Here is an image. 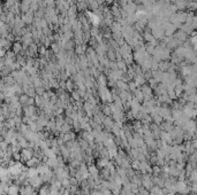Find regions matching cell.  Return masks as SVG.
I'll return each instance as SVG.
<instances>
[{"label": "cell", "mask_w": 197, "mask_h": 195, "mask_svg": "<svg viewBox=\"0 0 197 195\" xmlns=\"http://www.w3.org/2000/svg\"><path fill=\"white\" fill-rule=\"evenodd\" d=\"M176 193L180 195H188L190 193V186L186 181H180L176 183Z\"/></svg>", "instance_id": "1"}, {"label": "cell", "mask_w": 197, "mask_h": 195, "mask_svg": "<svg viewBox=\"0 0 197 195\" xmlns=\"http://www.w3.org/2000/svg\"><path fill=\"white\" fill-rule=\"evenodd\" d=\"M28 180H29V185H31V186H32L35 189H37V191L42 187L43 184H44L42 177L39 176V175H38V176H35V177H30Z\"/></svg>", "instance_id": "2"}, {"label": "cell", "mask_w": 197, "mask_h": 195, "mask_svg": "<svg viewBox=\"0 0 197 195\" xmlns=\"http://www.w3.org/2000/svg\"><path fill=\"white\" fill-rule=\"evenodd\" d=\"M197 128V120H188L186 123L183 124V126H182V130L185 132H191V133H195V130Z\"/></svg>", "instance_id": "3"}, {"label": "cell", "mask_w": 197, "mask_h": 195, "mask_svg": "<svg viewBox=\"0 0 197 195\" xmlns=\"http://www.w3.org/2000/svg\"><path fill=\"white\" fill-rule=\"evenodd\" d=\"M35 156V150L31 149L30 147L29 148H23L22 150H21V161H23L24 163L27 161H29V160H31V158Z\"/></svg>", "instance_id": "4"}, {"label": "cell", "mask_w": 197, "mask_h": 195, "mask_svg": "<svg viewBox=\"0 0 197 195\" xmlns=\"http://www.w3.org/2000/svg\"><path fill=\"white\" fill-rule=\"evenodd\" d=\"M35 192H36V189L31 185H24L20 188V195H32Z\"/></svg>", "instance_id": "5"}, {"label": "cell", "mask_w": 197, "mask_h": 195, "mask_svg": "<svg viewBox=\"0 0 197 195\" xmlns=\"http://www.w3.org/2000/svg\"><path fill=\"white\" fill-rule=\"evenodd\" d=\"M60 138L64 140L65 143H69V141H73V140H75L76 135H75V132H68V133H60Z\"/></svg>", "instance_id": "6"}, {"label": "cell", "mask_w": 197, "mask_h": 195, "mask_svg": "<svg viewBox=\"0 0 197 195\" xmlns=\"http://www.w3.org/2000/svg\"><path fill=\"white\" fill-rule=\"evenodd\" d=\"M160 140L161 141H164V143H168V145H172L173 143V139H172V137H171V133L170 132H166V131H161V133H160Z\"/></svg>", "instance_id": "7"}, {"label": "cell", "mask_w": 197, "mask_h": 195, "mask_svg": "<svg viewBox=\"0 0 197 195\" xmlns=\"http://www.w3.org/2000/svg\"><path fill=\"white\" fill-rule=\"evenodd\" d=\"M87 15L88 17L90 19V22L94 24L95 26H97L100 22V19L98 17V15H96L95 13H92V11H87Z\"/></svg>", "instance_id": "8"}, {"label": "cell", "mask_w": 197, "mask_h": 195, "mask_svg": "<svg viewBox=\"0 0 197 195\" xmlns=\"http://www.w3.org/2000/svg\"><path fill=\"white\" fill-rule=\"evenodd\" d=\"M89 173H90L91 177H94V178H97V177L100 176V170L97 168V165L90 164V165H89Z\"/></svg>", "instance_id": "9"}, {"label": "cell", "mask_w": 197, "mask_h": 195, "mask_svg": "<svg viewBox=\"0 0 197 195\" xmlns=\"http://www.w3.org/2000/svg\"><path fill=\"white\" fill-rule=\"evenodd\" d=\"M108 162H110L108 158L98 157L97 158V162H96V165H97V168H98L99 170H102V169H104V168H106V165L108 164Z\"/></svg>", "instance_id": "10"}, {"label": "cell", "mask_w": 197, "mask_h": 195, "mask_svg": "<svg viewBox=\"0 0 197 195\" xmlns=\"http://www.w3.org/2000/svg\"><path fill=\"white\" fill-rule=\"evenodd\" d=\"M41 177H42V179H43L44 183H46V184H47V183H51V180L53 179V177H54V171L51 169V170H49L46 173L42 175Z\"/></svg>", "instance_id": "11"}, {"label": "cell", "mask_w": 197, "mask_h": 195, "mask_svg": "<svg viewBox=\"0 0 197 195\" xmlns=\"http://www.w3.org/2000/svg\"><path fill=\"white\" fill-rule=\"evenodd\" d=\"M20 186L15 184L9 185V188H8V195H20Z\"/></svg>", "instance_id": "12"}, {"label": "cell", "mask_w": 197, "mask_h": 195, "mask_svg": "<svg viewBox=\"0 0 197 195\" xmlns=\"http://www.w3.org/2000/svg\"><path fill=\"white\" fill-rule=\"evenodd\" d=\"M102 113L105 116H112V107L111 105H104L102 107Z\"/></svg>", "instance_id": "13"}, {"label": "cell", "mask_w": 197, "mask_h": 195, "mask_svg": "<svg viewBox=\"0 0 197 195\" xmlns=\"http://www.w3.org/2000/svg\"><path fill=\"white\" fill-rule=\"evenodd\" d=\"M19 99H20V103L26 107V106H28V102H29V99H30V97H29V95H27V94L23 93V94H21V95H20Z\"/></svg>", "instance_id": "14"}, {"label": "cell", "mask_w": 197, "mask_h": 195, "mask_svg": "<svg viewBox=\"0 0 197 195\" xmlns=\"http://www.w3.org/2000/svg\"><path fill=\"white\" fill-rule=\"evenodd\" d=\"M133 93H134V98L137 99L140 102L144 101V94H143V92L141 91V88H137V90L135 91V92H133Z\"/></svg>", "instance_id": "15"}, {"label": "cell", "mask_w": 197, "mask_h": 195, "mask_svg": "<svg viewBox=\"0 0 197 195\" xmlns=\"http://www.w3.org/2000/svg\"><path fill=\"white\" fill-rule=\"evenodd\" d=\"M38 194L39 195H50V186L49 185H44L38 189Z\"/></svg>", "instance_id": "16"}, {"label": "cell", "mask_w": 197, "mask_h": 195, "mask_svg": "<svg viewBox=\"0 0 197 195\" xmlns=\"http://www.w3.org/2000/svg\"><path fill=\"white\" fill-rule=\"evenodd\" d=\"M163 172V168L159 166V165H153L152 166V175L153 176H160Z\"/></svg>", "instance_id": "17"}, {"label": "cell", "mask_w": 197, "mask_h": 195, "mask_svg": "<svg viewBox=\"0 0 197 195\" xmlns=\"http://www.w3.org/2000/svg\"><path fill=\"white\" fill-rule=\"evenodd\" d=\"M28 175H29V178H30V177L38 176L39 173H38L37 168H28Z\"/></svg>", "instance_id": "18"}, {"label": "cell", "mask_w": 197, "mask_h": 195, "mask_svg": "<svg viewBox=\"0 0 197 195\" xmlns=\"http://www.w3.org/2000/svg\"><path fill=\"white\" fill-rule=\"evenodd\" d=\"M81 95L80 93L77 92V91H74V92H72V100L74 102H77V101H81Z\"/></svg>", "instance_id": "19"}, {"label": "cell", "mask_w": 197, "mask_h": 195, "mask_svg": "<svg viewBox=\"0 0 197 195\" xmlns=\"http://www.w3.org/2000/svg\"><path fill=\"white\" fill-rule=\"evenodd\" d=\"M191 44L194 46V49L197 51V32H193L191 34Z\"/></svg>", "instance_id": "20"}, {"label": "cell", "mask_w": 197, "mask_h": 195, "mask_svg": "<svg viewBox=\"0 0 197 195\" xmlns=\"http://www.w3.org/2000/svg\"><path fill=\"white\" fill-rule=\"evenodd\" d=\"M140 165H141V161H138V160H133V161H132V168H133L135 171H138V170H140Z\"/></svg>", "instance_id": "21"}, {"label": "cell", "mask_w": 197, "mask_h": 195, "mask_svg": "<svg viewBox=\"0 0 197 195\" xmlns=\"http://www.w3.org/2000/svg\"><path fill=\"white\" fill-rule=\"evenodd\" d=\"M66 88L69 92H74V80H67L66 82Z\"/></svg>", "instance_id": "22"}, {"label": "cell", "mask_w": 197, "mask_h": 195, "mask_svg": "<svg viewBox=\"0 0 197 195\" xmlns=\"http://www.w3.org/2000/svg\"><path fill=\"white\" fill-rule=\"evenodd\" d=\"M136 195H150V191L147 189V188H144L143 186H141L140 189H138V193Z\"/></svg>", "instance_id": "23"}, {"label": "cell", "mask_w": 197, "mask_h": 195, "mask_svg": "<svg viewBox=\"0 0 197 195\" xmlns=\"http://www.w3.org/2000/svg\"><path fill=\"white\" fill-rule=\"evenodd\" d=\"M98 82H99V85L100 86H106L107 85V82H106V78H105V76L100 75L98 77Z\"/></svg>", "instance_id": "24"}, {"label": "cell", "mask_w": 197, "mask_h": 195, "mask_svg": "<svg viewBox=\"0 0 197 195\" xmlns=\"http://www.w3.org/2000/svg\"><path fill=\"white\" fill-rule=\"evenodd\" d=\"M128 85H129V91H132V92H135V91L137 90V87H138L135 82H130Z\"/></svg>", "instance_id": "25"}, {"label": "cell", "mask_w": 197, "mask_h": 195, "mask_svg": "<svg viewBox=\"0 0 197 195\" xmlns=\"http://www.w3.org/2000/svg\"><path fill=\"white\" fill-rule=\"evenodd\" d=\"M176 38H178V39H180V40H185V39H186V34H183L182 31H180V32H178V34H176Z\"/></svg>", "instance_id": "26"}, {"label": "cell", "mask_w": 197, "mask_h": 195, "mask_svg": "<svg viewBox=\"0 0 197 195\" xmlns=\"http://www.w3.org/2000/svg\"><path fill=\"white\" fill-rule=\"evenodd\" d=\"M21 152L20 153H13V160L15 161H21Z\"/></svg>", "instance_id": "27"}, {"label": "cell", "mask_w": 197, "mask_h": 195, "mask_svg": "<svg viewBox=\"0 0 197 195\" xmlns=\"http://www.w3.org/2000/svg\"><path fill=\"white\" fill-rule=\"evenodd\" d=\"M21 49V44L20 43H15L14 44V53H17Z\"/></svg>", "instance_id": "28"}, {"label": "cell", "mask_w": 197, "mask_h": 195, "mask_svg": "<svg viewBox=\"0 0 197 195\" xmlns=\"http://www.w3.org/2000/svg\"><path fill=\"white\" fill-rule=\"evenodd\" d=\"M118 67H119V69H120V70H125V69H126V66L122 63L121 61H120V62L118 63Z\"/></svg>", "instance_id": "29"}, {"label": "cell", "mask_w": 197, "mask_h": 195, "mask_svg": "<svg viewBox=\"0 0 197 195\" xmlns=\"http://www.w3.org/2000/svg\"><path fill=\"white\" fill-rule=\"evenodd\" d=\"M76 195H88V194L83 191V189H82V188H80V189H79V192H77V194H76Z\"/></svg>", "instance_id": "30"}]
</instances>
